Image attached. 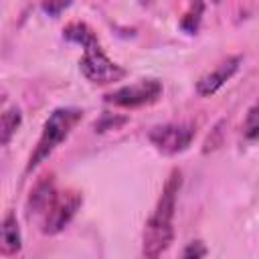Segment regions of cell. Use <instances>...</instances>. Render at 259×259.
<instances>
[{
  "label": "cell",
  "mask_w": 259,
  "mask_h": 259,
  "mask_svg": "<svg viewBox=\"0 0 259 259\" xmlns=\"http://www.w3.org/2000/svg\"><path fill=\"white\" fill-rule=\"evenodd\" d=\"M180 184H182L180 170H172L162 188L158 204L144 229V255L146 257L162 255L174 239V208H176V194L180 190Z\"/></svg>",
  "instance_id": "obj_1"
},
{
  "label": "cell",
  "mask_w": 259,
  "mask_h": 259,
  "mask_svg": "<svg viewBox=\"0 0 259 259\" xmlns=\"http://www.w3.org/2000/svg\"><path fill=\"white\" fill-rule=\"evenodd\" d=\"M212 2H217V4H219V2H221V0H212Z\"/></svg>",
  "instance_id": "obj_15"
},
{
  "label": "cell",
  "mask_w": 259,
  "mask_h": 259,
  "mask_svg": "<svg viewBox=\"0 0 259 259\" xmlns=\"http://www.w3.org/2000/svg\"><path fill=\"white\" fill-rule=\"evenodd\" d=\"M239 63H241V57H231V59L223 61L217 69H212L210 73L202 75V77L196 81V93L202 95V97L217 93V91L235 75V71L239 69Z\"/></svg>",
  "instance_id": "obj_7"
},
{
  "label": "cell",
  "mask_w": 259,
  "mask_h": 259,
  "mask_svg": "<svg viewBox=\"0 0 259 259\" xmlns=\"http://www.w3.org/2000/svg\"><path fill=\"white\" fill-rule=\"evenodd\" d=\"M83 198L79 192L67 190V192H55L53 198L49 200L47 208L40 214V225H42V233L47 235H55L59 231H63L69 221L75 217L77 208L81 206Z\"/></svg>",
  "instance_id": "obj_4"
},
{
  "label": "cell",
  "mask_w": 259,
  "mask_h": 259,
  "mask_svg": "<svg viewBox=\"0 0 259 259\" xmlns=\"http://www.w3.org/2000/svg\"><path fill=\"white\" fill-rule=\"evenodd\" d=\"M71 2L73 0H40V8H42L45 14L57 18V16H61L71 6Z\"/></svg>",
  "instance_id": "obj_11"
},
{
  "label": "cell",
  "mask_w": 259,
  "mask_h": 259,
  "mask_svg": "<svg viewBox=\"0 0 259 259\" xmlns=\"http://www.w3.org/2000/svg\"><path fill=\"white\" fill-rule=\"evenodd\" d=\"M83 119V109L79 107H57L49 119L45 121V127H42V134L38 138V144L34 148V152L30 154V160L26 164V172L34 170L40 162H45L53 152L55 148L69 138V134L73 132V127Z\"/></svg>",
  "instance_id": "obj_3"
},
{
  "label": "cell",
  "mask_w": 259,
  "mask_h": 259,
  "mask_svg": "<svg viewBox=\"0 0 259 259\" xmlns=\"http://www.w3.org/2000/svg\"><path fill=\"white\" fill-rule=\"evenodd\" d=\"M160 95H162V83L158 79H142L107 93L103 99L105 103L117 107H142L158 101Z\"/></svg>",
  "instance_id": "obj_5"
},
{
  "label": "cell",
  "mask_w": 259,
  "mask_h": 259,
  "mask_svg": "<svg viewBox=\"0 0 259 259\" xmlns=\"http://www.w3.org/2000/svg\"><path fill=\"white\" fill-rule=\"evenodd\" d=\"M243 134L247 140H255L259 136V119H257V105H253L247 113V119L243 123Z\"/></svg>",
  "instance_id": "obj_12"
},
{
  "label": "cell",
  "mask_w": 259,
  "mask_h": 259,
  "mask_svg": "<svg viewBox=\"0 0 259 259\" xmlns=\"http://www.w3.org/2000/svg\"><path fill=\"white\" fill-rule=\"evenodd\" d=\"M206 255V247L200 243V241H192L184 251H182V257L190 259V257H204Z\"/></svg>",
  "instance_id": "obj_14"
},
{
  "label": "cell",
  "mask_w": 259,
  "mask_h": 259,
  "mask_svg": "<svg viewBox=\"0 0 259 259\" xmlns=\"http://www.w3.org/2000/svg\"><path fill=\"white\" fill-rule=\"evenodd\" d=\"M63 38L69 40V42L81 45L85 49V55L79 61V69L85 75V79H89L91 83L105 85V83L119 81V79H123L127 75V71L123 67H119L117 63H113L101 51L95 32L85 22H71L69 26H65Z\"/></svg>",
  "instance_id": "obj_2"
},
{
  "label": "cell",
  "mask_w": 259,
  "mask_h": 259,
  "mask_svg": "<svg viewBox=\"0 0 259 259\" xmlns=\"http://www.w3.org/2000/svg\"><path fill=\"white\" fill-rule=\"evenodd\" d=\"M202 12H204V2L202 0H192L190 8L186 10V14L180 18V28L188 34H194L200 26L202 20Z\"/></svg>",
  "instance_id": "obj_10"
},
{
  "label": "cell",
  "mask_w": 259,
  "mask_h": 259,
  "mask_svg": "<svg viewBox=\"0 0 259 259\" xmlns=\"http://www.w3.org/2000/svg\"><path fill=\"white\" fill-rule=\"evenodd\" d=\"M121 123H125V117H111V115L107 113V115H103L101 121L95 123V130H97V132H105V130H111V127L121 125Z\"/></svg>",
  "instance_id": "obj_13"
},
{
  "label": "cell",
  "mask_w": 259,
  "mask_h": 259,
  "mask_svg": "<svg viewBox=\"0 0 259 259\" xmlns=\"http://www.w3.org/2000/svg\"><path fill=\"white\" fill-rule=\"evenodd\" d=\"M22 247V237H20V229H18V221L16 217L10 212L6 214L4 221H0V255H16Z\"/></svg>",
  "instance_id": "obj_9"
},
{
  "label": "cell",
  "mask_w": 259,
  "mask_h": 259,
  "mask_svg": "<svg viewBox=\"0 0 259 259\" xmlns=\"http://www.w3.org/2000/svg\"><path fill=\"white\" fill-rule=\"evenodd\" d=\"M194 136H196V130L192 123H166V125L154 127L148 134V140L164 156H176L192 144Z\"/></svg>",
  "instance_id": "obj_6"
},
{
  "label": "cell",
  "mask_w": 259,
  "mask_h": 259,
  "mask_svg": "<svg viewBox=\"0 0 259 259\" xmlns=\"http://www.w3.org/2000/svg\"><path fill=\"white\" fill-rule=\"evenodd\" d=\"M20 121H22V115H20L18 105L12 103L8 97L0 95V146L10 142V138L18 130Z\"/></svg>",
  "instance_id": "obj_8"
}]
</instances>
